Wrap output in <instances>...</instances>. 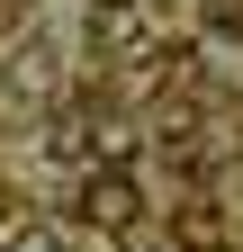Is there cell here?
I'll use <instances>...</instances> for the list:
<instances>
[{
  "instance_id": "4",
  "label": "cell",
  "mask_w": 243,
  "mask_h": 252,
  "mask_svg": "<svg viewBox=\"0 0 243 252\" xmlns=\"http://www.w3.org/2000/svg\"><path fill=\"white\" fill-rule=\"evenodd\" d=\"M171 234H180V243H189V252H216V243L234 234V216H225L216 198H189V207H180V216H171Z\"/></svg>"
},
{
  "instance_id": "1",
  "label": "cell",
  "mask_w": 243,
  "mask_h": 252,
  "mask_svg": "<svg viewBox=\"0 0 243 252\" xmlns=\"http://www.w3.org/2000/svg\"><path fill=\"white\" fill-rule=\"evenodd\" d=\"M81 45L99 63H144V54H153V9H144V0H90Z\"/></svg>"
},
{
  "instance_id": "5",
  "label": "cell",
  "mask_w": 243,
  "mask_h": 252,
  "mask_svg": "<svg viewBox=\"0 0 243 252\" xmlns=\"http://www.w3.org/2000/svg\"><path fill=\"white\" fill-rule=\"evenodd\" d=\"M135 117H90V153H99V171H126L135 162Z\"/></svg>"
},
{
  "instance_id": "3",
  "label": "cell",
  "mask_w": 243,
  "mask_h": 252,
  "mask_svg": "<svg viewBox=\"0 0 243 252\" xmlns=\"http://www.w3.org/2000/svg\"><path fill=\"white\" fill-rule=\"evenodd\" d=\"M198 81L207 90H243V36L234 27H207L198 36Z\"/></svg>"
},
{
  "instance_id": "2",
  "label": "cell",
  "mask_w": 243,
  "mask_h": 252,
  "mask_svg": "<svg viewBox=\"0 0 243 252\" xmlns=\"http://www.w3.org/2000/svg\"><path fill=\"white\" fill-rule=\"evenodd\" d=\"M81 225H90V234H135V225H144L135 171H90V180H81Z\"/></svg>"
},
{
  "instance_id": "6",
  "label": "cell",
  "mask_w": 243,
  "mask_h": 252,
  "mask_svg": "<svg viewBox=\"0 0 243 252\" xmlns=\"http://www.w3.org/2000/svg\"><path fill=\"white\" fill-rule=\"evenodd\" d=\"M0 252H63V234H54V225H18Z\"/></svg>"
}]
</instances>
